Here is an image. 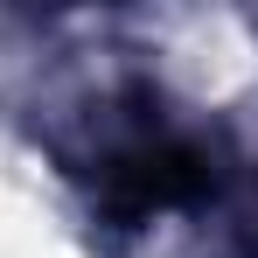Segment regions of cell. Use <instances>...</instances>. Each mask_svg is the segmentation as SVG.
I'll list each match as a JSON object with an SVG mask.
<instances>
[{"instance_id": "1", "label": "cell", "mask_w": 258, "mask_h": 258, "mask_svg": "<svg viewBox=\"0 0 258 258\" xmlns=\"http://www.w3.org/2000/svg\"><path fill=\"white\" fill-rule=\"evenodd\" d=\"M98 188H105V210L112 216L140 223V216L203 203V196H210V161H203L196 147H181V140H147V147H133L119 161H105Z\"/></svg>"}]
</instances>
